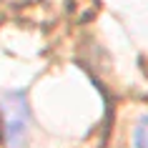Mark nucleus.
<instances>
[{"label":"nucleus","mask_w":148,"mask_h":148,"mask_svg":"<svg viewBox=\"0 0 148 148\" xmlns=\"http://www.w3.org/2000/svg\"><path fill=\"white\" fill-rule=\"evenodd\" d=\"M133 148H148V116H143L136 123L133 131Z\"/></svg>","instance_id":"nucleus-2"},{"label":"nucleus","mask_w":148,"mask_h":148,"mask_svg":"<svg viewBox=\"0 0 148 148\" xmlns=\"http://www.w3.org/2000/svg\"><path fill=\"white\" fill-rule=\"evenodd\" d=\"M0 110H3V123H5V140L10 148H18L23 140L30 113H28V101L23 90H8L0 98Z\"/></svg>","instance_id":"nucleus-1"}]
</instances>
